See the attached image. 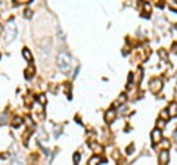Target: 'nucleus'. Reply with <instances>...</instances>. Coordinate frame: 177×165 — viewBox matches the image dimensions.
Wrapping results in <instances>:
<instances>
[{
  "mask_svg": "<svg viewBox=\"0 0 177 165\" xmlns=\"http://www.w3.org/2000/svg\"><path fill=\"white\" fill-rule=\"evenodd\" d=\"M58 66H59V69L62 71V72H68L69 69H71V58H69V55L68 53H65V52H61L59 55H58Z\"/></svg>",
  "mask_w": 177,
  "mask_h": 165,
  "instance_id": "nucleus-1",
  "label": "nucleus"
},
{
  "mask_svg": "<svg viewBox=\"0 0 177 165\" xmlns=\"http://www.w3.org/2000/svg\"><path fill=\"white\" fill-rule=\"evenodd\" d=\"M15 37H16V27L13 25V22H9L6 25V37H4V41L9 43V41L13 40Z\"/></svg>",
  "mask_w": 177,
  "mask_h": 165,
  "instance_id": "nucleus-2",
  "label": "nucleus"
},
{
  "mask_svg": "<svg viewBox=\"0 0 177 165\" xmlns=\"http://www.w3.org/2000/svg\"><path fill=\"white\" fill-rule=\"evenodd\" d=\"M149 88H151L152 93H159V90L162 88V81L159 78H154L149 84Z\"/></svg>",
  "mask_w": 177,
  "mask_h": 165,
  "instance_id": "nucleus-3",
  "label": "nucleus"
},
{
  "mask_svg": "<svg viewBox=\"0 0 177 165\" xmlns=\"http://www.w3.org/2000/svg\"><path fill=\"white\" fill-rule=\"evenodd\" d=\"M168 159H170L168 150H167V149L161 150V152H159V164H161V165H167V162H168Z\"/></svg>",
  "mask_w": 177,
  "mask_h": 165,
  "instance_id": "nucleus-4",
  "label": "nucleus"
},
{
  "mask_svg": "<svg viewBox=\"0 0 177 165\" xmlns=\"http://www.w3.org/2000/svg\"><path fill=\"white\" fill-rule=\"evenodd\" d=\"M152 143L154 145H158L159 143V140H161V137H162V134H161V130H158V128H155L154 131H152Z\"/></svg>",
  "mask_w": 177,
  "mask_h": 165,
  "instance_id": "nucleus-5",
  "label": "nucleus"
},
{
  "mask_svg": "<svg viewBox=\"0 0 177 165\" xmlns=\"http://www.w3.org/2000/svg\"><path fill=\"white\" fill-rule=\"evenodd\" d=\"M167 114L170 115V117H177V103H170V106H168V109H167Z\"/></svg>",
  "mask_w": 177,
  "mask_h": 165,
  "instance_id": "nucleus-6",
  "label": "nucleus"
},
{
  "mask_svg": "<svg viewBox=\"0 0 177 165\" xmlns=\"http://www.w3.org/2000/svg\"><path fill=\"white\" fill-rule=\"evenodd\" d=\"M114 118H115V111H114V109H109V111L105 114V121H106V123H112Z\"/></svg>",
  "mask_w": 177,
  "mask_h": 165,
  "instance_id": "nucleus-7",
  "label": "nucleus"
},
{
  "mask_svg": "<svg viewBox=\"0 0 177 165\" xmlns=\"http://www.w3.org/2000/svg\"><path fill=\"white\" fill-rule=\"evenodd\" d=\"M99 164H100V158H99L97 155H94V156H91V158L88 159L87 165H99Z\"/></svg>",
  "mask_w": 177,
  "mask_h": 165,
  "instance_id": "nucleus-8",
  "label": "nucleus"
},
{
  "mask_svg": "<svg viewBox=\"0 0 177 165\" xmlns=\"http://www.w3.org/2000/svg\"><path fill=\"white\" fill-rule=\"evenodd\" d=\"M22 55H24V58H25L28 62L33 61V55H31V52H30L28 49H24V50H22Z\"/></svg>",
  "mask_w": 177,
  "mask_h": 165,
  "instance_id": "nucleus-9",
  "label": "nucleus"
},
{
  "mask_svg": "<svg viewBox=\"0 0 177 165\" xmlns=\"http://www.w3.org/2000/svg\"><path fill=\"white\" fill-rule=\"evenodd\" d=\"M126 102V94H120V97L114 102V106H120V105H123Z\"/></svg>",
  "mask_w": 177,
  "mask_h": 165,
  "instance_id": "nucleus-10",
  "label": "nucleus"
},
{
  "mask_svg": "<svg viewBox=\"0 0 177 165\" xmlns=\"http://www.w3.org/2000/svg\"><path fill=\"white\" fill-rule=\"evenodd\" d=\"M90 147H91L96 153H100V152L103 150V149H102V146H100V145H97V143H91V145H90Z\"/></svg>",
  "mask_w": 177,
  "mask_h": 165,
  "instance_id": "nucleus-11",
  "label": "nucleus"
},
{
  "mask_svg": "<svg viewBox=\"0 0 177 165\" xmlns=\"http://www.w3.org/2000/svg\"><path fill=\"white\" fill-rule=\"evenodd\" d=\"M33 75H34V68H33V66L27 68V71H25V77H27V78H33Z\"/></svg>",
  "mask_w": 177,
  "mask_h": 165,
  "instance_id": "nucleus-12",
  "label": "nucleus"
},
{
  "mask_svg": "<svg viewBox=\"0 0 177 165\" xmlns=\"http://www.w3.org/2000/svg\"><path fill=\"white\" fill-rule=\"evenodd\" d=\"M12 125H13V127H19V125H22V120H21L19 117H15V118L12 120Z\"/></svg>",
  "mask_w": 177,
  "mask_h": 165,
  "instance_id": "nucleus-13",
  "label": "nucleus"
},
{
  "mask_svg": "<svg viewBox=\"0 0 177 165\" xmlns=\"http://www.w3.org/2000/svg\"><path fill=\"white\" fill-rule=\"evenodd\" d=\"M168 6H170V9H173V10H176L177 12V1L176 0H170V1H168Z\"/></svg>",
  "mask_w": 177,
  "mask_h": 165,
  "instance_id": "nucleus-14",
  "label": "nucleus"
},
{
  "mask_svg": "<svg viewBox=\"0 0 177 165\" xmlns=\"http://www.w3.org/2000/svg\"><path fill=\"white\" fill-rule=\"evenodd\" d=\"M78 162H80V153L75 152V153H74V164L78 165Z\"/></svg>",
  "mask_w": 177,
  "mask_h": 165,
  "instance_id": "nucleus-15",
  "label": "nucleus"
},
{
  "mask_svg": "<svg viewBox=\"0 0 177 165\" xmlns=\"http://www.w3.org/2000/svg\"><path fill=\"white\" fill-rule=\"evenodd\" d=\"M157 125H158V130H159V128H162V127L165 125V121H164V120H158Z\"/></svg>",
  "mask_w": 177,
  "mask_h": 165,
  "instance_id": "nucleus-16",
  "label": "nucleus"
},
{
  "mask_svg": "<svg viewBox=\"0 0 177 165\" xmlns=\"http://www.w3.org/2000/svg\"><path fill=\"white\" fill-rule=\"evenodd\" d=\"M37 100H39V102H40V103H46V97H44V94H40V96H39V97H37Z\"/></svg>",
  "mask_w": 177,
  "mask_h": 165,
  "instance_id": "nucleus-17",
  "label": "nucleus"
},
{
  "mask_svg": "<svg viewBox=\"0 0 177 165\" xmlns=\"http://www.w3.org/2000/svg\"><path fill=\"white\" fill-rule=\"evenodd\" d=\"M25 16H31V10H30V9L25 10Z\"/></svg>",
  "mask_w": 177,
  "mask_h": 165,
  "instance_id": "nucleus-18",
  "label": "nucleus"
},
{
  "mask_svg": "<svg viewBox=\"0 0 177 165\" xmlns=\"http://www.w3.org/2000/svg\"><path fill=\"white\" fill-rule=\"evenodd\" d=\"M161 115H162V117H164V118H165V117H167V115H168V114H167V111H162V112H161Z\"/></svg>",
  "mask_w": 177,
  "mask_h": 165,
  "instance_id": "nucleus-19",
  "label": "nucleus"
},
{
  "mask_svg": "<svg viewBox=\"0 0 177 165\" xmlns=\"http://www.w3.org/2000/svg\"><path fill=\"white\" fill-rule=\"evenodd\" d=\"M174 137H176V139H177V131H176V133H174Z\"/></svg>",
  "mask_w": 177,
  "mask_h": 165,
  "instance_id": "nucleus-20",
  "label": "nucleus"
},
{
  "mask_svg": "<svg viewBox=\"0 0 177 165\" xmlns=\"http://www.w3.org/2000/svg\"><path fill=\"white\" fill-rule=\"evenodd\" d=\"M1 30H3V28H1V25H0V33H1Z\"/></svg>",
  "mask_w": 177,
  "mask_h": 165,
  "instance_id": "nucleus-21",
  "label": "nucleus"
}]
</instances>
